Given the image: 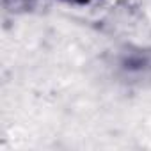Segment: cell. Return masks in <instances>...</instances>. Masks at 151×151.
I'll list each match as a JSON object with an SVG mask.
<instances>
[{
	"mask_svg": "<svg viewBox=\"0 0 151 151\" xmlns=\"http://www.w3.org/2000/svg\"><path fill=\"white\" fill-rule=\"evenodd\" d=\"M77 2H87V0H77Z\"/></svg>",
	"mask_w": 151,
	"mask_h": 151,
	"instance_id": "6da1fadb",
	"label": "cell"
}]
</instances>
